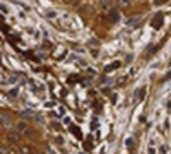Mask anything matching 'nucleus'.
<instances>
[{
	"label": "nucleus",
	"instance_id": "nucleus-1",
	"mask_svg": "<svg viewBox=\"0 0 171 154\" xmlns=\"http://www.w3.org/2000/svg\"><path fill=\"white\" fill-rule=\"evenodd\" d=\"M163 14H156L154 16V19H152V28H161L163 26Z\"/></svg>",
	"mask_w": 171,
	"mask_h": 154
},
{
	"label": "nucleus",
	"instance_id": "nucleus-2",
	"mask_svg": "<svg viewBox=\"0 0 171 154\" xmlns=\"http://www.w3.org/2000/svg\"><path fill=\"white\" fill-rule=\"evenodd\" d=\"M19 134H21L19 130H17V132H9V140H10V142H17V140L21 139Z\"/></svg>",
	"mask_w": 171,
	"mask_h": 154
},
{
	"label": "nucleus",
	"instance_id": "nucleus-3",
	"mask_svg": "<svg viewBox=\"0 0 171 154\" xmlns=\"http://www.w3.org/2000/svg\"><path fill=\"white\" fill-rule=\"evenodd\" d=\"M17 130H19L21 134H26L27 132V125L24 122H21V123H17Z\"/></svg>",
	"mask_w": 171,
	"mask_h": 154
},
{
	"label": "nucleus",
	"instance_id": "nucleus-4",
	"mask_svg": "<svg viewBox=\"0 0 171 154\" xmlns=\"http://www.w3.org/2000/svg\"><path fill=\"white\" fill-rule=\"evenodd\" d=\"M118 67H120V62H115V63H110V65H108V67L104 69V72H111L113 69H118Z\"/></svg>",
	"mask_w": 171,
	"mask_h": 154
},
{
	"label": "nucleus",
	"instance_id": "nucleus-5",
	"mask_svg": "<svg viewBox=\"0 0 171 154\" xmlns=\"http://www.w3.org/2000/svg\"><path fill=\"white\" fill-rule=\"evenodd\" d=\"M146 96V89H137V93H135V101H139L140 98Z\"/></svg>",
	"mask_w": 171,
	"mask_h": 154
},
{
	"label": "nucleus",
	"instance_id": "nucleus-6",
	"mask_svg": "<svg viewBox=\"0 0 171 154\" xmlns=\"http://www.w3.org/2000/svg\"><path fill=\"white\" fill-rule=\"evenodd\" d=\"M91 140H93V139L89 137V139L84 142V149H86V151H91V149H93V142H91Z\"/></svg>",
	"mask_w": 171,
	"mask_h": 154
},
{
	"label": "nucleus",
	"instance_id": "nucleus-7",
	"mask_svg": "<svg viewBox=\"0 0 171 154\" xmlns=\"http://www.w3.org/2000/svg\"><path fill=\"white\" fill-rule=\"evenodd\" d=\"M70 132H72L74 135H77L79 139H82V134H80V130H79L77 127H70Z\"/></svg>",
	"mask_w": 171,
	"mask_h": 154
},
{
	"label": "nucleus",
	"instance_id": "nucleus-8",
	"mask_svg": "<svg viewBox=\"0 0 171 154\" xmlns=\"http://www.w3.org/2000/svg\"><path fill=\"white\" fill-rule=\"evenodd\" d=\"M110 3H111V0H101V5H103L104 9H108V7H110Z\"/></svg>",
	"mask_w": 171,
	"mask_h": 154
},
{
	"label": "nucleus",
	"instance_id": "nucleus-9",
	"mask_svg": "<svg viewBox=\"0 0 171 154\" xmlns=\"http://www.w3.org/2000/svg\"><path fill=\"white\" fill-rule=\"evenodd\" d=\"M110 19H111V21H118V19H120V16H118V12H111V16H110Z\"/></svg>",
	"mask_w": 171,
	"mask_h": 154
},
{
	"label": "nucleus",
	"instance_id": "nucleus-10",
	"mask_svg": "<svg viewBox=\"0 0 171 154\" xmlns=\"http://www.w3.org/2000/svg\"><path fill=\"white\" fill-rule=\"evenodd\" d=\"M5 122H9V116H5V113H2V125H5Z\"/></svg>",
	"mask_w": 171,
	"mask_h": 154
},
{
	"label": "nucleus",
	"instance_id": "nucleus-11",
	"mask_svg": "<svg viewBox=\"0 0 171 154\" xmlns=\"http://www.w3.org/2000/svg\"><path fill=\"white\" fill-rule=\"evenodd\" d=\"M43 48H45V50H52V43H50V41H46V43H45V46H43Z\"/></svg>",
	"mask_w": 171,
	"mask_h": 154
},
{
	"label": "nucleus",
	"instance_id": "nucleus-12",
	"mask_svg": "<svg viewBox=\"0 0 171 154\" xmlns=\"http://www.w3.org/2000/svg\"><path fill=\"white\" fill-rule=\"evenodd\" d=\"M118 2H120L122 7H127V5H128V0H118Z\"/></svg>",
	"mask_w": 171,
	"mask_h": 154
},
{
	"label": "nucleus",
	"instance_id": "nucleus-13",
	"mask_svg": "<svg viewBox=\"0 0 171 154\" xmlns=\"http://www.w3.org/2000/svg\"><path fill=\"white\" fill-rule=\"evenodd\" d=\"M166 2H168V0H154L156 5H163V3H166Z\"/></svg>",
	"mask_w": 171,
	"mask_h": 154
},
{
	"label": "nucleus",
	"instance_id": "nucleus-14",
	"mask_svg": "<svg viewBox=\"0 0 171 154\" xmlns=\"http://www.w3.org/2000/svg\"><path fill=\"white\" fill-rule=\"evenodd\" d=\"M132 146H133L132 139H127V147H128V149H132Z\"/></svg>",
	"mask_w": 171,
	"mask_h": 154
},
{
	"label": "nucleus",
	"instance_id": "nucleus-15",
	"mask_svg": "<svg viewBox=\"0 0 171 154\" xmlns=\"http://www.w3.org/2000/svg\"><path fill=\"white\" fill-rule=\"evenodd\" d=\"M46 16H48L50 19H53V17H55V12H53V10H50V12H46Z\"/></svg>",
	"mask_w": 171,
	"mask_h": 154
},
{
	"label": "nucleus",
	"instance_id": "nucleus-16",
	"mask_svg": "<svg viewBox=\"0 0 171 154\" xmlns=\"http://www.w3.org/2000/svg\"><path fill=\"white\" fill-rule=\"evenodd\" d=\"M168 79H171V70L168 72V74H166V77H164V80H168Z\"/></svg>",
	"mask_w": 171,
	"mask_h": 154
},
{
	"label": "nucleus",
	"instance_id": "nucleus-17",
	"mask_svg": "<svg viewBox=\"0 0 171 154\" xmlns=\"http://www.w3.org/2000/svg\"><path fill=\"white\" fill-rule=\"evenodd\" d=\"M168 106H170V110H171V101H170V103H168Z\"/></svg>",
	"mask_w": 171,
	"mask_h": 154
}]
</instances>
